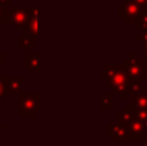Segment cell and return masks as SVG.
Masks as SVG:
<instances>
[{
	"label": "cell",
	"instance_id": "cell-21",
	"mask_svg": "<svg viewBox=\"0 0 147 146\" xmlns=\"http://www.w3.org/2000/svg\"><path fill=\"white\" fill-rule=\"evenodd\" d=\"M133 1H134L136 4L140 5L141 9H143V8H147V0H133Z\"/></svg>",
	"mask_w": 147,
	"mask_h": 146
},
{
	"label": "cell",
	"instance_id": "cell-9",
	"mask_svg": "<svg viewBox=\"0 0 147 146\" xmlns=\"http://www.w3.org/2000/svg\"><path fill=\"white\" fill-rule=\"evenodd\" d=\"M106 133L107 136H111L114 141H130V136L128 133L127 128L121 123H107L106 124Z\"/></svg>",
	"mask_w": 147,
	"mask_h": 146
},
{
	"label": "cell",
	"instance_id": "cell-1",
	"mask_svg": "<svg viewBox=\"0 0 147 146\" xmlns=\"http://www.w3.org/2000/svg\"><path fill=\"white\" fill-rule=\"evenodd\" d=\"M101 76L106 78L107 87L111 89L114 95L117 96L120 101L125 98V95H128V84L129 78L124 70L123 64L120 65H107L106 69L99 71Z\"/></svg>",
	"mask_w": 147,
	"mask_h": 146
},
{
	"label": "cell",
	"instance_id": "cell-4",
	"mask_svg": "<svg viewBox=\"0 0 147 146\" xmlns=\"http://www.w3.org/2000/svg\"><path fill=\"white\" fill-rule=\"evenodd\" d=\"M30 13H31L30 5H18V7H13L12 9L9 10V23L14 28L23 30L28 17H30Z\"/></svg>",
	"mask_w": 147,
	"mask_h": 146
},
{
	"label": "cell",
	"instance_id": "cell-19",
	"mask_svg": "<svg viewBox=\"0 0 147 146\" xmlns=\"http://www.w3.org/2000/svg\"><path fill=\"white\" fill-rule=\"evenodd\" d=\"M7 97V93L4 91V80H3V75H0V100H4Z\"/></svg>",
	"mask_w": 147,
	"mask_h": 146
},
{
	"label": "cell",
	"instance_id": "cell-11",
	"mask_svg": "<svg viewBox=\"0 0 147 146\" xmlns=\"http://www.w3.org/2000/svg\"><path fill=\"white\" fill-rule=\"evenodd\" d=\"M129 106L136 109H147V87H142L134 95H129Z\"/></svg>",
	"mask_w": 147,
	"mask_h": 146
},
{
	"label": "cell",
	"instance_id": "cell-6",
	"mask_svg": "<svg viewBox=\"0 0 147 146\" xmlns=\"http://www.w3.org/2000/svg\"><path fill=\"white\" fill-rule=\"evenodd\" d=\"M23 69L26 71H39L43 65V56L40 52H31V49H23Z\"/></svg>",
	"mask_w": 147,
	"mask_h": 146
},
{
	"label": "cell",
	"instance_id": "cell-22",
	"mask_svg": "<svg viewBox=\"0 0 147 146\" xmlns=\"http://www.w3.org/2000/svg\"><path fill=\"white\" fill-rule=\"evenodd\" d=\"M0 3H1L3 5H5L7 8H9L13 5V0H0Z\"/></svg>",
	"mask_w": 147,
	"mask_h": 146
},
{
	"label": "cell",
	"instance_id": "cell-7",
	"mask_svg": "<svg viewBox=\"0 0 147 146\" xmlns=\"http://www.w3.org/2000/svg\"><path fill=\"white\" fill-rule=\"evenodd\" d=\"M124 127L127 128L128 133L130 136V141H142L143 139L147 137V128L133 115L130 120L127 124H124Z\"/></svg>",
	"mask_w": 147,
	"mask_h": 146
},
{
	"label": "cell",
	"instance_id": "cell-17",
	"mask_svg": "<svg viewBox=\"0 0 147 146\" xmlns=\"http://www.w3.org/2000/svg\"><path fill=\"white\" fill-rule=\"evenodd\" d=\"M0 23H9V10L0 3Z\"/></svg>",
	"mask_w": 147,
	"mask_h": 146
},
{
	"label": "cell",
	"instance_id": "cell-5",
	"mask_svg": "<svg viewBox=\"0 0 147 146\" xmlns=\"http://www.w3.org/2000/svg\"><path fill=\"white\" fill-rule=\"evenodd\" d=\"M141 12V7L133 0H125L121 5L117 7V16L124 23H134L137 16Z\"/></svg>",
	"mask_w": 147,
	"mask_h": 146
},
{
	"label": "cell",
	"instance_id": "cell-3",
	"mask_svg": "<svg viewBox=\"0 0 147 146\" xmlns=\"http://www.w3.org/2000/svg\"><path fill=\"white\" fill-rule=\"evenodd\" d=\"M123 66H124V70L127 72L129 80H141V76H142L143 71L146 69L143 66L141 58L134 52H132L129 54V57H125L123 59Z\"/></svg>",
	"mask_w": 147,
	"mask_h": 146
},
{
	"label": "cell",
	"instance_id": "cell-12",
	"mask_svg": "<svg viewBox=\"0 0 147 146\" xmlns=\"http://www.w3.org/2000/svg\"><path fill=\"white\" fill-rule=\"evenodd\" d=\"M124 110L129 111L138 122H141V123L147 128V109H136V107H133V106L125 105Z\"/></svg>",
	"mask_w": 147,
	"mask_h": 146
},
{
	"label": "cell",
	"instance_id": "cell-16",
	"mask_svg": "<svg viewBox=\"0 0 147 146\" xmlns=\"http://www.w3.org/2000/svg\"><path fill=\"white\" fill-rule=\"evenodd\" d=\"M143 83H141L140 80H129V84H128V95H134L137 93L141 88L143 87Z\"/></svg>",
	"mask_w": 147,
	"mask_h": 146
},
{
	"label": "cell",
	"instance_id": "cell-2",
	"mask_svg": "<svg viewBox=\"0 0 147 146\" xmlns=\"http://www.w3.org/2000/svg\"><path fill=\"white\" fill-rule=\"evenodd\" d=\"M43 110L41 93H18V116L20 118H34Z\"/></svg>",
	"mask_w": 147,
	"mask_h": 146
},
{
	"label": "cell",
	"instance_id": "cell-25",
	"mask_svg": "<svg viewBox=\"0 0 147 146\" xmlns=\"http://www.w3.org/2000/svg\"><path fill=\"white\" fill-rule=\"evenodd\" d=\"M141 44H142L143 53H145V54H147V41H146V43H141Z\"/></svg>",
	"mask_w": 147,
	"mask_h": 146
},
{
	"label": "cell",
	"instance_id": "cell-15",
	"mask_svg": "<svg viewBox=\"0 0 147 146\" xmlns=\"http://www.w3.org/2000/svg\"><path fill=\"white\" fill-rule=\"evenodd\" d=\"M134 25H136V28L140 31L147 30V8L141 9L140 14L137 16V18L134 21Z\"/></svg>",
	"mask_w": 147,
	"mask_h": 146
},
{
	"label": "cell",
	"instance_id": "cell-14",
	"mask_svg": "<svg viewBox=\"0 0 147 146\" xmlns=\"http://www.w3.org/2000/svg\"><path fill=\"white\" fill-rule=\"evenodd\" d=\"M112 110V95L111 93H101L99 95V111L110 113Z\"/></svg>",
	"mask_w": 147,
	"mask_h": 146
},
{
	"label": "cell",
	"instance_id": "cell-13",
	"mask_svg": "<svg viewBox=\"0 0 147 146\" xmlns=\"http://www.w3.org/2000/svg\"><path fill=\"white\" fill-rule=\"evenodd\" d=\"M18 47L23 49H31L36 45V36L27 35V34H20L18 35Z\"/></svg>",
	"mask_w": 147,
	"mask_h": 146
},
{
	"label": "cell",
	"instance_id": "cell-18",
	"mask_svg": "<svg viewBox=\"0 0 147 146\" xmlns=\"http://www.w3.org/2000/svg\"><path fill=\"white\" fill-rule=\"evenodd\" d=\"M136 40L140 43H146L147 41V30L146 31H141L138 35H136Z\"/></svg>",
	"mask_w": 147,
	"mask_h": 146
},
{
	"label": "cell",
	"instance_id": "cell-26",
	"mask_svg": "<svg viewBox=\"0 0 147 146\" xmlns=\"http://www.w3.org/2000/svg\"><path fill=\"white\" fill-rule=\"evenodd\" d=\"M141 146H147V137H146V139H143L142 141H141Z\"/></svg>",
	"mask_w": 147,
	"mask_h": 146
},
{
	"label": "cell",
	"instance_id": "cell-27",
	"mask_svg": "<svg viewBox=\"0 0 147 146\" xmlns=\"http://www.w3.org/2000/svg\"><path fill=\"white\" fill-rule=\"evenodd\" d=\"M26 1H28V0H26Z\"/></svg>",
	"mask_w": 147,
	"mask_h": 146
},
{
	"label": "cell",
	"instance_id": "cell-20",
	"mask_svg": "<svg viewBox=\"0 0 147 146\" xmlns=\"http://www.w3.org/2000/svg\"><path fill=\"white\" fill-rule=\"evenodd\" d=\"M5 64H7V53L3 52L1 48H0V69H1V66Z\"/></svg>",
	"mask_w": 147,
	"mask_h": 146
},
{
	"label": "cell",
	"instance_id": "cell-23",
	"mask_svg": "<svg viewBox=\"0 0 147 146\" xmlns=\"http://www.w3.org/2000/svg\"><path fill=\"white\" fill-rule=\"evenodd\" d=\"M140 58H141V61H142L143 66H145V67H146V69H147V54H145V53H142V54H141V57H140Z\"/></svg>",
	"mask_w": 147,
	"mask_h": 146
},
{
	"label": "cell",
	"instance_id": "cell-10",
	"mask_svg": "<svg viewBox=\"0 0 147 146\" xmlns=\"http://www.w3.org/2000/svg\"><path fill=\"white\" fill-rule=\"evenodd\" d=\"M41 16H36L30 13V17H28L27 22H26L25 27H23V34H27V35H34L38 36L41 34Z\"/></svg>",
	"mask_w": 147,
	"mask_h": 146
},
{
	"label": "cell",
	"instance_id": "cell-8",
	"mask_svg": "<svg viewBox=\"0 0 147 146\" xmlns=\"http://www.w3.org/2000/svg\"><path fill=\"white\" fill-rule=\"evenodd\" d=\"M4 80V91L7 95H18L21 91H23V83L25 76H10V75H3Z\"/></svg>",
	"mask_w": 147,
	"mask_h": 146
},
{
	"label": "cell",
	"instance_id": "cell-24",
	"mask_svg": "<svg viewBox=\"0 0 147 146\" xmlns=\"http://www.w3.org/2000/svg\"><path fill=\"white\" fill-rule=\"evenodd\" d=\"M4 129H7V123L1 122V119H0V133H1V131H4Z\"/></svg>",
	"mask_w": 147,
	"mask_h": 146
}]
</instances>
